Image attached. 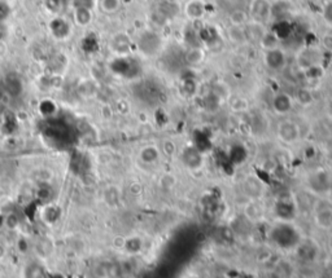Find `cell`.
I'll use <instances>...</instances> for the list:
<instances>
[{
    "mask_svg": "<svg viewBox=\"0 0 332 278\" xmlns=\"http://www.w3.org/2000/svg\"><path fill=\"white\" fill-rule=\"evenodd\" d=\"M269 234L270 239L282 249H292V247L297 246L301 239L297 228L291 222H284V220L276 223L271 228Z\"/></svg>",
    "mask_w": 332,
    "mask_h": 278,
    "instance_id": "obj_1",
    "label": "cell"
},
{
    "mask_svg": "<svg viewBox=\"0 0 332 278\" xmlns=\"http://www.w3.org/2000/svg\"><path fill=\"white\" fill-rule=\"evenodd\" d=\"M136 48L143 56L146 57H156L162 52L163 39L161 34L156 30L147 28L144 32L137 35Z\"/></svg>",
    "mask_w": 332,
    "mask_h": 278,
    "instance_id": "obj_2",
    "label": "cell"
},
{
    "mask_svg": "<svg viewBox=\"0 0 332 278\" xmlns=\"http://www.w3.org/2000/svg\"><path fill=\"white\" fill-rule=\"evenodd\" d=\"M262 61L264 65L271 71H282L287 66V52L281 47H274V48L265 49L262 54Z\"/></svg>",
    "mask_w": 332,
    "mask_h": 278,
    "instance_id": "obj_3",
    "label": "cell"
},
{
    "mask_svg": "<svg viewBox=\"0 0 332 278\" xmlns=\"http://www.w3.org/2000/svg\"><path fill=\"white\" fill-rule=\"evenodd\" d=\"M276 135L282 142L287 145H292L300 140L301 131L297 123L291 119H284L279 122L278 127H276Z\"/></svg>",
    "mask_w": 332,
    "mask_h": 278,
    "instance_id": "obj_4",
    "label": "cell"
},
{
    "mask_svg": "<svg viewBox=\"0 0 332 278\" xmlns=\"http://www.w3.org/2000/svg\"><path fill=\"white\" fill-rule=\"evenodd\" d=\"M249 18L257 22L266 23L271 20V2L270 0H251L248 8Z\"/></svg>",
    "mask_w": 332,
    "mask_h": 278,
    "instance_id": "obj_5",
    "label": "cell"
},
{
    "mask_svg": "<svg viewBox=\"0 0 332 278\" xmlns=\"http://www.w3.org/2000/svg\"><path fill=\"white\" fill-rule=\"evenodd\" d=\"M208 4L205 0H187L183 6V13L192 22H199L206 16Z\"/></svg>",
    "mask_w": 332,
    "mask_h": 278,
    "instance_id": "obj_6",
    "label": "cell"
},
{
    "mask_svg": "<svg viewBox=\"0 0 332 278\" xmlns=\"http://www.w3.org/2000/svg\"><path fill=\"white\" fill-rule=\"evenodd\" d=\"M293 104H295V101H293V99L289 96L288 94H286V92H279V94H276L272 97L271 108L275 114L283 116L292 111Z\"/></svg>",
    "mask_w": 332,
    "mask_h": 278,
    "instance_id": "obj_7",
    "label": "cell"
},
{
    "mask_svg": "<svg viewBox=\"0 0 332 278\" xmlns=\"http://www.w3.org/2000/svg\"><path fill=\"white\" fill-rule=\"evenodd\" d=\"M244 32H245L246 40H252V42H256L260 44L269 30L265 27V23L249 20L248 23L244 26Z\"/></svg>",
    "mask_w": 332,
    "mask_h": 278,
    "instance_id": "obj_8",
    "label": "cell"
},
{
    "mask_svg": "<svg viewBox=\"0 0 332 278\" xmlns=\"http://www.w3.org/2000/svg\"><path fill=\"white\" fill-rule=\"evenodd\" d=\"M205 56H206V52L203 47L192 46V47H189L186 52H184L183 60L188 66H191V68H195V66L201 65V64L205 61Z\"/></svg>",
    "mask_w": 332,
    "mask_h": 278,
    "instance_id": "obj_9",
    "label": "cell"
},
{
    "mask_svg": "<svg viewBox=\"0 0 332 278\" xmlns=\"http://www.w3.org/2000/svg\"><path fill=\"white\" fill-rule=\"evenodd\" d=\"M270 32L279 42H282V40H287L289 37H292L293 26L289 22V20H278L274 21V25Z\"/></svg>",
    "mask_w": 332,
    "mask_h": 278,
    "instance_id": "obj_10",
    "label": "cell"
},
{
    "mask_svg": "<svg viewBox=\"0 0 332 278\" xmlns=\"http://www.w3.org/2000/svg\"><path fill=\"white\" fill-rule=\"evenodd\" d=\"M289 12H291V3L288 0H275L271 3V20H288Z\"/></svg>",
    "mask_w": 332,
    "mask_h": 278,
    "instance_id": "obj_11",
    "label": "cell"
},
{
    "mask_svg": "<svg viewBox=\"0 0 332 278\" xmlns=\"http://www.w3.org/2000/svg\"><path fill=\"white\" fill-rule=\"evenodd\" d=\"M112 48L113 51L117 52V54L126 56L131 48V40L126 34L120 33V34L115 35V38L112 39Z\"/></svg>",
    "mask_w": 332,
    "mask_h": 278,
    "instance_id": "obj_12",
    "label": "cell"
},
{
    "mask_svg": "<svg viewBox=\"0 0 332 278\" xmlns=\"http://www.w3.org/2000/svg\"><path fill=\"white\" fill-rule=\"evenodd\" d=\"M201 151L192 145L189 148H186L183 151V161L188 167H199L203 162V156Z\"/></svg>",
    "mask_w": 332,
    "mask_h": 278,
    "instance_id": "obj_13",
    "label": "cell"
},
{
    "mask_svg": "<svg viewBox=\"0 0 332 278\" xmlns=\"http://www.w3.org/2000/svg\"><path fill=\"white\" fill-rule=\"evenodd\" d=\"M51 32L52 34L56 38H65L69 35V32H70V25L66 22L63 18H56V20L51 21Z\"/></svg>",
    "mask_w": 332,
    "mask_h": 278,
    "instance_id": "obj_14",
    "label": "cell"
},
{
    "mask_svg": "<svg viewBox=\"0 0 332 278\" xmlns=\"http://www.w3.org/2000/svg\"><path fill=\"white\" fill-rule=\"evenodd\" d=\"M251 20L249 18L248 12L243 11V9H235L230 13L229 21L231 26H239V27H243L248 23V21Z\"/></svg>",
    "mask_w": 332,
    "mask_h": 278,
    "instance_id": "obj_15",
    "label": "cell"
},
{
    "mask_svg": "<svg viewBox=\"0 0 332 278\" xmlns=\"http://www.w3.org/2000/svg\"><path fill=\"white\" fill-rule=\"evenodd\" d=\"M141 158L146 163H155L160 158V150L153 145H149V146L142 149Z\"/></svg>",
    "mask_w": 332,
    "mask_h": 278,
    "instance_id": "obj_16",
    "label": "cell"
},
{
    "mask_svg": "<svg viewBox=\"0 0 332 278\" xmlns=\"http://www.w3.org/2000/svg\"><path fill=\"white\" fill-rule=\"evenodd\" d=\"M74 20L79 26H87L92 20L91 9L87 8H75Z\"/></svg>",
    "mask_w": 332,
    "mask_h": 278,
    "instance_id": "obj_17",
    "label": "cell"
},
{
    "mask_svg": "<svg viewBox=\"0 0 332 278\" xmlns=\"http://www.w3.org/2000/svg\"><path fill=\"white\" fill-rule=\"evenodd\" d=\"M100 8L104 13L115 14L117 13L122 6V0H100Z\"/></svg>",
    "mask_w": 332,
    "mask_h": 278,
    "instance_id": "obj_18",
    "label": "cell"
},
{
    "mask_svg": "<svg viewBox=\"0 0 332 278\" xmlns=\"http://www.w3.org/2000/svg\"><path fill=\"white\" fill-rule=\"evenodd\" d=\"M227 34H229V38L234 43H238V44H241L246 40L245 32H244V26L243 27H239V26H230L229 30H227Z\"/></svg>",
    "mask_w": 332,
    "mask_h": 278,
    "instance_id": "obj_19",
    "label": "cell"
},
{
    "mask_svg": "<svg viewBox=\"0 0 332 278\" xmlns=\"http://www.w3.org/2000/svg\"><path fill=\"white\" fill-rule=\"evenodd\" d=\"M321 17L327 26L332 27V0H326L322 4Z\"/></svg>",
    "mask_w": 332,
    "mask_h": 278,
    "instance_id": "obj_20",
    "label": "cell"
},
{
    "mask_svg": "<svg viewBox=\"0 0 332 278\" xmlns=\"http://www.w3.org/2000/svg\"><path fill=\"white\" fill-rule=\"evenodd\" d=\"M296 101H297L298 104H301V105L308 106L314 101V97H313V95L310 94L308 89L302 88L297 92V95H296Z\"/></svg>",
    "mask_w": 332,
    "mask_h": 278,
    "instance_id": "obj_21",
    "label": "cell"
},
{
    "mask_svg": "<svg viewBox=\"0 0 332 278\" xmlns=\"http://www.w3.org/2000/svg\"><path fill=\"white\" fill-rule=\"evenodd\" d=\"M318 223L319 225L323 227H331L332 225V210H322L321 212H318Z\"/></svg>",
    "mask_w": 332,
    "mask_h": 278,
    "instance_id": "obj_22",
    "label": "cell"
},
{
    "mask_svg": "<svg viewBox=\"0 0 332 278\" xmlns=\"http://www.w3.org/2000/svg\"><path fill=\"white\" fill-rule=\"evenodd\" d=\"M46 6L53 13H59L64 8L63 0H46Z\"/></svg>",
    "mask_w": 332,
    "mask_h": 278,
    "instance_id": "obj_23",
    "label": "cell"
},
{
    "mask_svg": "<svg viewBox=\"0 0 332 278\" xmlns=\"http://www.w3.org/2000/svg\"><path fill=\"white\" fill-rule=\"evenodd\" d=\"M11 14V7L8 2H0V22L6 21Z\"/></svg>",
    "mask_w": 332,
    "mask_h": 278,
    "instance_id": "obj_24",
    "label": "cell"
},
{
    "mask_svg": "<svg viewBox=\"0 0 332 278\" xmlns=\"http://www.w3.org/2000/svg\"><path fill=\"white\" fill-rule=\"evenodd\" d=\"M26 278H43V272L37 265H32L26 270Z\"/></svg>",
    "mask_w": 332,
    "mask_h": 278,
    "instance_id": "obj_25",
    "label": "cell"
},
{
    "mask_svg": "<svg viewBox=\"0 0 332 278\" xmlns=\"http://www.w3.org/2000/svg\"><path fill=\"white\" fill-rule=\"evenodd\" d=\"M75 8H87L92 9L94 7V0H73Z\"/></svg>",
    "mask_w": 332,
    "mask_h": 278,
    "instance_id": "obj_26",
    "label": "cell"
},
{
    "mask_svg": "<svg viewBox=\"0 0 332 278\" xmlns=\"http://www.w3.org/2000/svg\"><path fill=\"white\" fill-rule=\"evenodd\" d=\"M3 35H4V30H3V28H2V26H0V40H2V38H3Z\"/></svg>",
    "mask_w": 332,
    "mask_h": 278,
    "instance_id": "obj_27",
    "label": "cell"
},
{
    "mask_svg": "<svg viewBox=\"0 0 332 278\" xmlns=\"http://www.w3.org/2000/svg\"><path fill=\"white\" fill-rule=\"evenodd\" d=\"M0 2H8V0H0Z\"/></svg>",
    "mask_w": 332,
    "mask_h": 278,
    "instance_id": "obj_28",
    "label": "cell"
},
{
    "mask_svg": "<svg viewBox=\"0 0 332 278\" xmlns=\"http://www.w3.org/2000/svg\"><path fill=\"white\" fill-rule=\"evenodd\" d=\"M331 110H332V106H331Z\"/></svg>",
    "mask_w": 332,
    "mask_h": 278,
    "instance_id": "obj_29",
    "label": "cell"
}]
</instances>
